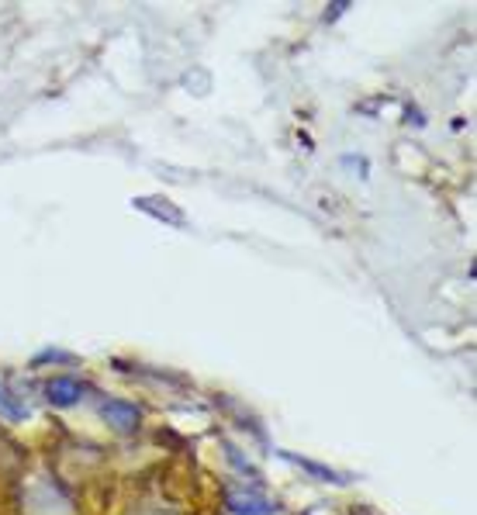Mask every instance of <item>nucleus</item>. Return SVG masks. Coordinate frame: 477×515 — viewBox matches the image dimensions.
Wrapping results in <instances>:
<instances>
[{
    "label": "nucleus",
    "mask_w": 477,
    "mask_h": 515,
    "mask_svg": "<svg viewBox=\"0 0 477 515\" xmlns=\"http://www.w3.org/2000/svg\"><path fill=\"white\" fill-rule=\"evenodd\" d=\"M100 416L108 418L115 429H121V433H132V429L139 426V408L128 405V401H118V398H108V401L100 405Z\"/></svg>",
    "instance_id": "f257e3e1"
},
{
    "label": "nucleus",
    "mask_w": 477,
    "mask_h": 515,
    "mask_svg": "<svg viewBox=\"0 0 477 515\" xmlns=\"http://www.w3.org/2000/svg\"><path fill=\"white\" fill-rule=\"evenodd\" d=\"M45 395H49L52 405L66 408V405H73V401L83 395V388H80L73 377H56V380H49V384H45Z\"/></svg>",
    "instance_id": "f03ea898"
},
{
    "label": "nucleus",
    "mask_w": 477,
    "mask_h": 515,
    "mask_svg": "<svg viewBox=\"0 0 477 515\" xmlns=\"http://www.w3.org/2000/svg\"><path fill=\"white\" fill-rule=\"evenodd\" d=\"M0 416H7V418H21V416H24V412H21V405L11 395H7V388H4V384H0Z\"/></svg>",
    "instance_id": "7ed1b4c3"
}]
</instances>
